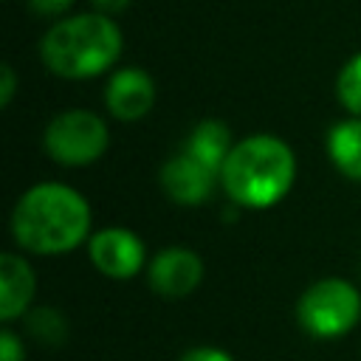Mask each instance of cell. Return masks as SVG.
<instances>
[{"label":"cell","mask_w":361,"mask_h":361,"mask_svg":"<svg viewBox=\"0 0 361 361\" xmlns=\"http://www.w3.org/2000/svg\"><path fill=\"white\" fill-rule=\"evenodd\" d=\"M11 234L31 254H68L90 234V206L65 183H37L17 200Z\"/></svg>","instance_id":"6da1fadb"},{"label":"cell","mask_w":361,"mask_h":361,"mask_svg":"<svg viewBox=\"0 0 361 361\" xmlns=\"http://www.w3.org/2000/svg\"><path fill=\"white\" fill-rule=\"evenodd\" d=\"M296 180L293 149L268 133L237 141L220 169L226 195L245 209H268L279 203Z\"/></svg>","instance_id":"7a4b0ae2"},{"label":"cell","mask_w":361,"mask_h":361,"mask_svg":"<svg viewBox=\"0 0 361 361\" xmlns=\"http://www.w3.org/2000/svg\"><path fill=\"white\" fill-rule=\"evenodd\" d=\"M121 28L102 11L59 17L39 39L45 68L62 79H90L121 56Z\"/></svg>","instance_id":"3957f363"},{"label":"cell","mask_w":361,"mask_h":361,"mask_svg":"<svg viewBox=\"0 0 361 361\" xmlns=\"http://www.w3.org/2000/svg\"><path fill=\"white\" fill-rule=\"evenodd\" d=\"M296 319L305 327V333L316 338L344 336L361 319V293L347 279H319L299 296Z\"/></svg>","instance_id":"277c9868"},{"label":"cell","mask_w":361,"mask_h":361,"mask_svg":"<svg viewBox=\"0 0 361 361\" xmlns=\"http://www.w3.org/2000/svg\"><path fill=\"white\" fill-rule=\"evenodd\" d=\"M110 133L102 116L73 107L54 116L42 133L45 152L62 166H87L104 155Z\"/></svg>","instance_id":"5b68a950"},{"label":"cell","mask_w":361,"mask_h":361,"mask_svg":"<svg viewBox=\"0 0 361 361\" xmlns=\"http://www.w3.org/2000/svg\"><path fill=\"white\" fill-rule=\"evenodd\" d=\"M87 254H90V262L96 265V271L110 279H130L144 265L141 237L121 226L96 231L87 243Z\"/></svg>","instance_id":"8992f818"},{"label":"cell","mask_w":361,"mask_h":361,"mask_svg":"<svg viewBox=\"0 0 361 361\" xmlns=\"http://www.w3.org/2000/svg\"><path fill=\"white\" fill-rule=\"evenodd\" d=\"M149 288L164 299H183L189 296L203 279V259L183 245H169L149 262L147 271Z\"/></svg>","instance_id":"52a82bcc"},{"label":"cell","mask_w":361,"mask_h":361,"mask_svg":"<svg viewBox=\"0 0 361 361\" xmlns=\"http://www.w3.org/2000/svg\"><path fill=\"white\" fill-rule=\"evenodd\" d=\"M155 104V82L144 68H118L104 85V107L118 121H138Z\"/></svg>","instance_id":"ba28073f"},{"label":"cell","mask_w":361,"mask_h":361,"mask_svg":"<svg viewBox=\"0 0 361 361\" xmlns=\"http://www.w3.org/2000/svg\"><path fill=\"white\" fill-rule=\"evenodd\" d=\"M214 178L217 175L209 166H203L197 158H192L189 152L172 155L161 166V186L180 206H200L212 195Z\"/></svg>","instance_id":"9c48e42d"},{"label":"cell","mask_w":361,"mask_h":361,"mask_svg":"<svg viewBox=\"0 0 361 361\" xmlns=\"http://www.w3.org/2000/svg\"><path fill=\"white\" fill-rule=\"evenodd\" d=\"M34 288L37 279L31 265L20 254L6 251L0 257V319L3 322L20 319L34 299Z\"/></svg>","instance_id":"30bf717a"},{"label":"cell","mask_w":361,"mask_h":361,"mask_svg":"<svg viewBox=\"0 0 361 361\" xmlns=\"http://www.w3.org/2000/svg\"><path fill=\"white\" fill-rule=\"evenodd\" d=\"M231 133L223 121L217 118H206L200 124H195V130L189 133V141H186V149L192 158H197L203 166H209L217 178H220V169L231 152Z\"/></svg>","instance_id":"8fae6325"},{"label":"cell","mask_w":361,"mask_h":361,"mask_svg":"<svg viewBox=\"0 0 361 361\" xmlns=\"http://www.w3.org/2000/svg\"><path fill=\"white\" fill-rule=\"evenodd\" d=\"M327 155L333 166L350 178L361 180V116L336 121L327 133Z\"/></svg>","instance_id":"7c38bea8"},{"label":"cell","mask_w":361,"mask_h":361,"mask_svg":"<svg viewBox=\"0 0 361 361\" xmlns=\"http://www.w3.org/2000/svg\"><path fill=\"white\" fill-rule=\"evenodd\" d=\"M336 96L347 113L361 116V54L350 56L336 79Z\"/></svg>","instance_id":"4fadbf2b"},{"label":"cell","mask_w":361,"mask_h":361,"mask_svg":"<svg viewBox=\"0 0 361 361\" xmlns=\"http://www.w3.org/2000/svg\"><path fill=\"white\" fill-rule=\"evenodd\" d=\"M28 330L45 344H62V338L68 336V322L54 307H37L28 313Z\"/></svg>","instance_id":"5bb4252c"},{"label":"cell","mask_w":361,"mask_h":361,"mask_svg":"<svg viewBox=\"0 0 361 361\" xmlns=\"http://www.w3.org/2000/svg\"><path fill=\"white\" fill-rule=\"evenodd\" d=\"M23 358H25V350L17 333H11L8 327L0 330V361H23Z\"/></svg>","instance_id":"9a60e30c"},{"label":"cell","mask_w":361,"mask_h":361,"mask_svg":"<svg viewBox=\"0 0 361 361\" xmlns=\"http://www.w3.org/2000/svg\"><path fill=\"white\" fill-rule=\"evenodd\" d=\"M28 6L39 17H62L73 6V0H28Z\"/></svg>","instance_id":"2e32d148"},{"label":"cell","mask_w":361,"mask_h":361,"mask_svg":"<svg viewBox=\"0 0 361 361\" xmlns=\"http://www.w3.org/2000/svg\"><path fill=\"white\" fill-rule=\"evenodd\" d=\"M178 361H234V358L226 350H217V347H192Z\"/></svg>","instance_id":"e0dca14e"},{"label":"cell","mask_w":361,"mask_h":361,"mask_svg":"<svg viewBox=\"0 0 361 361\" xmlns=\"http://www.w3.org/2000/svg\"><path fill=\"white\" fill-rule=\"evenodd\" d=\"M14 87H17L14 68H11V65H3V68H0V104H3V107L11 104V99H14Z\"/></svg>","instance_id":"ac0fdd59"},{"label":"cell","mask_w":361,"mask_h":361,"mask_svg":"<svg viewBox=\"0 0 361 361\" xmlns=\"http://www.w3.org/2000/svg\"><path fill=\"white\" fill-rule=\"evenodd\" d=\"M90 3H93V8H96V11H102V14L113 17V14H121L133 0H90Z\"/></svg>","instance_id":"d6986e66"}]
</instances>
